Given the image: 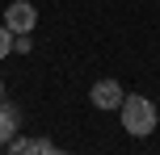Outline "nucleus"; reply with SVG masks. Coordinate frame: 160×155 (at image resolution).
Returning <instances> with one entry per match:
<instances>
[{"label":"nucleus","instance_id":"nucleus-1","mask_svg":"<svg viewBox=\"0 0 160 155\" xmlns=\"http://www.w3.org/2000/svg\"><path fill=\"white\" fill-rule=\"evenodd\" d=\"M118 117H122V130H127L131 139H148V134L156 130V122H160L156 105L143 97V92H127L122 105H118Z\"/></svg>","mask_w":160,"mask_h":155},{"label":"nucleus","instance_id":"nucleus-2","mask_svg":"<svg viewBox=\"0 0 160 155\" xmlns=\"http://www.w3.org/2000/svg\"><path fill=\"white\" fill-rule=\"evenodd\" d=\"M34 21H38V8H34L30 0H13V4L4 8V25L13 34H34Z\"/></svg>","mask_w":160,"mask_h":155},{"label":"nucleus","instance_id":"nucleus-3","mask_svg":"<svg viewBox=\"0 0 160 155\" xmlns=\"http://www.w3.org/2000/svg\"><path fill=\"white\" fill-rule=\"evenodd\" d=\"M122 97H127V92H122V84H118V80H97V84H93V92H88V101H93L97 109H118V105H122Z\"/></svg>","mask_w":160,"mask_h":155},{"label":"nucleus","instance_id":"nucleus-4","mask_svg":"<svg viewBox=\"0 0 160 155\" xmlns=\"http://www.w3.org/2000/svg\"><path fill=\"white\" fill-rule=\"evenodd\" d=\"M17 126H21V113H17V105H0V147H8L13 143V134H17Z\"/></svg>","mask_w":160,"mask_h":155},{"label":"nucleus","instance_id":"nucleus-5","mask_svg":"<svg viewBox=\"0 0 160 155\" xmlns=\"http://www.w3.org/2000/svg\"><path fill=\"white\" fill-rule=\"evenodd\" d=\"M51 143L47 139H30V134H13V143H8L4 155H42Z\"/></svg>","mask_w":160,"mask_h":155},{"label":"nucleus","instance_id":"nucleus-6","mask_svg":"<svg viewBox=\"0 0 160 155\" xmlns=\"http://www.w3.org/2000/svg\"><path fill=\"white\" fill-rule=\"evenodd\" d=\"M4 55H13V30L0 21V59H4Z\"/></svg>","mask_w":160,"mask_h":155},{"label":"nucleus","instance_id":"nucleus-7","mask_svg":"<svg viewBox=\"0 0 160 155\" xmlns=\"http://www.w3.org/2000/svg\"><path fill=\"white\" fill-rule=\"evenodd\" d=\"M13 50H17V55H30V50H34V38H30V34H13Z\"/></svg>","mask_w":160,"mask_h":155},{"label":"nucleus","instance_id":"nucleus-8","mask_svg":"<svg viewBox=\"0 0 160 155\" xmlns=\"http://www.w3.org/2000/svg\"><path fill=\"white\" fill-rule=\"evenodd\" d=\"M42 155H68L63 147H47V151H42Z\"/></svg>","mask_w":160,"mask_h":155},{"label":"nucleus","instance_id":"nucleus-9","mask_svg":"<svg viewBox=\"0 0 160 155\" xmlns=\"http://www.w3.org/2000/svg\"><path fill=\"white\" fill-rule=\"evenodd\" d=\"M0 105H4V80H0Z\"/></svg>","mask_w":160,"mask_h":155},{"label":"nucleus","instance_id":"nucleus-10","mask_svg":"<svg viewBox=\"0 0 160 155\" xmlns=\"http://www.w3.org/2000/svg\"><path fill=\"white\" fill-rule=\"evenodd\" d=\"M0 155H4V151H0Z\"/></svg>","mask_w":160,"mask_h":155}]
</instances>
